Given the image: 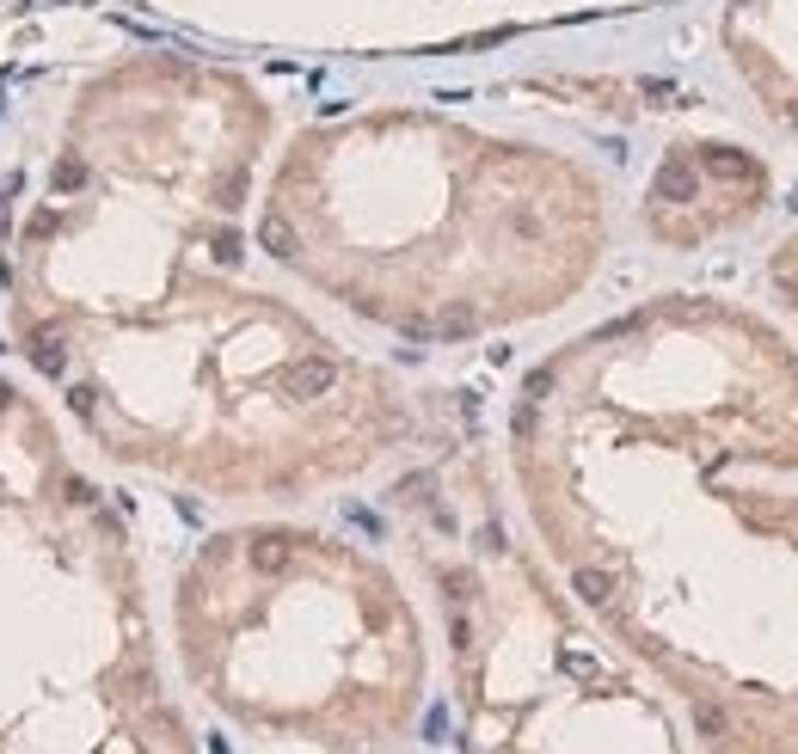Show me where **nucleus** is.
Returning <instances> with one entry per match:
<instances>
[{"label":"nucleus","mask_w":798,"mask_h":754,"mask_svg":"<svg viewBox=\"0 0 798 754\" xmlns=\"http://www.w3.org/2000/svg\"><path fill=\"white\" fill-rule=\"evenodd\" d=\"M270 111L204 62L93 86L13 252V325L93 442L209 497H313L412 436V399L246 282Z\"/></svg>","instance_id":"f257e3e1"},{"label":"nucleus","mask_w":798,"mask_h":754,"mask_svg":"<svg viewBox=\"0 0 798 754\" xmlns=\"http://www.w3.org/2000/svg\"><path fill=\"white\" fill-rule=\"evenodd\" d=\"M510 466L609 645L706 754H798V350L658 294L522 381Z\"/></svg>","instance_id":"f03ea898"},{"label":"nucleus","mask_w":798,"mask_h":754,"mask_svg":"<svg viewBox=\"0 0 798 754\" xmlns=\"http://www.w3.org/2000/svg\"><path fill=\"white\" fill-rule=\"evenodd\" d=\"M583 160L437 111L301 129L258 202V246L393 338L461 344L559 313L609 252Z\"/></svg>","instance_id":"7ed1b4c3"},{"label":"nucleus","mask_w":798,"mask_h":754,"mask_svg":"<svg viewBox=\"0 0 798 754\" xmlns=\"http://www.w3.org/2000/svg\"><path fill=\"white\" fill-rule=\"evenodd\" d=\"M178 669L209 711L320 754H388L418 730L430 645L412 595L338 534H209L173 589Z\"/></svg>","instance_id":"20e7f679"},{"label":"nucleus","mask_w":798,"mask_h":754,"mask_svg":"<svg viewBox=\"0 0 798 754\" xmlns=\"http://www.w3.org/2000/svg\"><path fill=\"white\" fill-rule=\"evenodd\" d=\"M0 754H204L117 509L0 381Z\"/></svg>","instance_id":"39448f33"},{"label":"nucleus","mask_w":798,"mask_h":754,"mask_svg":"<svg viewBox=\"0 0 798 754\" xmlns=\"http://www.w3.org/2000/svg\"><path fill=\"white\" fill-rule=\"evenodd\" d=\"M418 558L442 607L467 754H689L675 706L504 534L486 491L437 497Z\"/></svg>","instance_id":"423d86ee"},{"label":"nucleus","mask_w":798,"mask_h":754,"mask_svg":"<svg viewBox=\"0 0 798 754\" xmlns=\"http://www.w3.org/2000/svg\"><path fill=\"white\" fill-rule=\"evenodd\" d=\"M774 197V166L743 141H682L645 185V233L670 252H701L750 228Z\"/></svg>","instance_id":"0eeeda50"},{"label":"nucleus","mask_w":798,"mask_h":754,"mask_svg":"<svg viewBox=\"0 0 798 754\" xmlns=\"http://www.w3.org/2000/svg\"><path fill=\"white\" fill-rule=\"evenodd\" d=\"M719 44L762 117L798 141V0H725Z\"/></svg>","instance_id":"6e6552de"},{"label":"nucleus","mask_w":798,"mask_h":754,"mask_svg":"<svg viewBox=\"0 0 798 754\" xmlns=\"http://www.w3.org/2000/svg\"><path fill=\"white\" fill-rule=\"evenodd\" d=\"M767 289L780 294V308L798 320V233H786L780 246H774V258H767Z\"/></svg>","instance_id":"1a4fd4ad"}]
</instances>
